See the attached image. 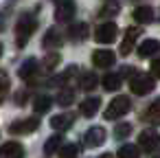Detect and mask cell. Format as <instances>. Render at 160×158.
<instances>
[{"mask_svg": "<svg viewBox=\"0 0 160 158\" xmlns=\"http://www.w3.org/2000/svg\"><path fill=\"white\" fill-rule=\"evenodd\" d=\"M158 143H160V134H158L156 130H145V132H140V134H138V147H140V149H145V151L156 149V147H158Z\"/></svg>", "mask_w": 160, "mask_h": 158, "instance_id": "8992f818", "label": "cell"}, {"mask_svg": "<svg viewBox=\"0 0 160 158\" xmlns=\"http://www.w3.org/2000/svg\"><path fill=\"white\" fill-rule=\"evenodd\" d=\"M79 86H81L83 90H94V88L99 86V77H97L94 73H86V75H81Z\"/></svg>", "mask_w": 160, "mask_h": 158, "instance_id": "7402d4cb", "label": "cell"}, {"mask_svg": "<svg viewBox=\"0 0 160 158\" xmlns=\"http://www.w3.org/2000/svg\"><path fill=\"white\" fill-rule=\"evenodd\" d=\"M105 130L103 127H99V125H94V127H90L88 132H86V136H83V143H86V147H99V145H103L105 143Z\"/></svg>", "mask_w": 160, "mask_h": 158, "instance_id": "ba28073f", "label": "cell"}, {"mask_svg": "<svg viewBox=\"0 0 160 158\" xmlns=\"http://www.w3.org/2000/svg\"><path fill=\"white\" fill-rule=\"evenodd\" d=\"M62 136H51L46 143H44V154H55V151H62Z\"/></svg>", "mask_w": 160, "mask_h": 158, "instance_id": "cb8c5ba5", "label": "cell"}, {"mask_svg": "<svg viewBox=\"0 0 160 158\" xmlns=\"http://www.w3.org/2000/svg\"><path fill=\"white\" fill-rule=\"evenodd\" d=\"M0 79H2V84H0V88H2V92H0V97H7V90H9V75L7 73H2V77H0Z\"/></svg>", "mask_w": 160, "mask_h": 158, "instance_id": "f546056e", "label": "cell"}, {"mask_svg": "<svg viewBox=\"0 0 160 158\" xmlns=\"http://www.w3.org/2000/svg\"><path fill=\"white\" fill-rule=\"evenodd\" d=\"M140 151H138V145H123L118 149V158H138Z\"/></svg>", "mask_w": 160, "mask_h": 158, "instance_id": "d4e9b609", "label": "cell"}, {"mask_svg": "<svg viewBox=\"0 0 160 158\" xmlns=\"http://www.w3.org/2000/svg\"><path fill=\"white\" fill-rule=\"evenodd\" d=\"M86 38H88V24H86V22H77V24H72V27L68 29V40L81 42V40H86Z\"/></svg>", "mask_w": 160, "mask_h": 158, "instance_id": "9a60e30c", "label": "cell"}, {"mask_svg": "<svg viewBox=\"0 0 160 158\" xmlns=\"http://www.w3.org/2000/svg\"><path fill=\"white\" fill-rule=\"evenodd\" d=\"M35 27H38V22H35V16L31 11H24L18 18V22H16V44H18V48H24L27 46V42L33 35Z\"/></svg>", "mask_w": 160, "mask_h": 158, "instance_id": "6da1fadb", "label": "cell"}, {"mask_svg": "<svg viewBox=\"0 0 160 158\" xmlns=\"http://www.w3.org/2000/svg\"><path fill=\"white\" fill-rule=\"evenodd\" d=\"M129 108H132V101H129V97H114L112 101H110V105H108V110H105V119H110V121H116V119H121V116H125L127 112H129Z\"/></svg>", "mask_w": 160, "mask_h": 158, "instance_id": "7a4b0ae2", "label": "cell"}, {"mask_svg": "<svg viewBox=\"0 0 160 158\" xmlns=\"http://www.w3.org/2000/svg\"><path fill=\"white\" fill-rule=\"evenodd\" d=\"M99 158H112V156H110V154H103V156H99Z\"/></svg>", "mask_w": 160, "mask_h": 158, "instance_id": "d6a6232c", "label": "cell"}, {"mask_svg": "<svg viewBox=\"0 0 160 158\" xmlns=\"http://www.w3.org/2000/svg\"><path fill=\"white\" fill-rule=\"evenodd\" d=\"M118 35V29L114 22H105V24H99L97 31H94V40L99 44H112Z\"/></svg>", "mask_w": 160, "mask_h": 158, "instance_id": "277c9868", "label": "cell"}, {"mask_svg": "<svg viewBox=\"0 0 160 158\" xmlns=\"http://www.w3.org/2000/svg\"><path fill=\"white\" fill-rule=\"evenodd\" d=\"M16 99H18V103H20V105H24V103H27V101H24V99H27V94H24V92H18V97H16Z\"/></svg>", "mask_w": 160, "mask_h": 158, "instance_id": "1f68e13d", "label": "cell"}, {"mask_svg": "<svg viewBox=\"0 0 160 158\" xmlns=\"http://www.w3.org/2000/svg\"><path fill=\"white\" fill-rule=\"evenodd\" d=\"M40 127V119H20V121H16V123H11L9 125V132L11 134H31V132H35Z\"/></svg>", "mask_w": 160, "mask_h": 158, "instance_id": "5b68a950", "label": "cell"}, {"mask_svg": "<svg viewBox=\"0 0 160 158\" xmlns=\"http://www.w3.org/2000/svg\"><path fill=\"white\" fill-rule=\"evenodd\" d=\"M138 35H140V29H136V27H129V29L125 31L123 42H121V55H129V53H132V48H134Z\"/></svg>", "mask_w": 160, "mask_h": 158, "instance_id": "9c48e42d", "label": "cell"}, {"mask_svg": "<svg viewBox=\"0 0 160 158\" xmlns=\"http://www.w3.org/2000/svg\"><path fill=\"white\" fill-rule=\"evenodd\" d=\"M92 62H94L97 68H110V66H114L116 55H114L112 51H108V48H101V51H97V53L92 55Z\"/></svg>", "mask_w": 160, "mask_h": 158, "instance_id": "30bf717a", "label": "cell"}, {"mask_svg": "<svg viewBox=\"0 0 160 158\" xmlns=\"http://www.w3.org/2000/svg\"><path fill=\"white\" fill-rule=\"evenodd\" d=\"M57 62H59V55H57V53L46 55V57H44V70H48V73H51V70L55 68V64H57Z\"/></svg>", "mask_w": 160, "mask_h": 158, "instance_id": "83f0119b", "label": "cell"}, {"mask_svg": "<svg viewBox=\"0 0 160 158\" xmlns=\"http://www.w3.org/2000/svg\"><path fill=\"white\" fill-rule=\"evenodd\" d=\"M116 11H118V5L116 3H110L108 7L101 9V16H116Z\"/></svg>", "mask_w": 160, "mask_h": 158, "instance_id": "f1b7e54d", "label": "cell"}, {"mask_svg": "<svg viewBox=\"0 0 160 158\" xmlns=\"http://www.w3.org/2000/svg\"><path fill=\"white\" fill-rule=\"evenodd\" d=\"M62 35H59V31H55V29H51L46 35H44V48H59L62 46Z\"/></svg>", "mask_w": 160, "mask_h": 158, "instance_id": "ffe728a7", "label": "cell"}, {"mask_svg": "<svg viewBox=\"0 0 160 158\" xmlns=\"http://www.w3.org/2000/svg\"><path fill=\"white\" fill-rule=\"evenodd\" d=\"M129 134H132V125H129V123H118V125L114 127V136H116L118 140H121V138H127Z\"/></svg>", "mask_w": 160, "mask_h": 158, "instance_id": "484cf974", "label": "cell"}, {"mask_svg": "<svg viewBox=\"0 0 160 158\" xmlns=\"http://www.w3.org/2000/svg\"><path fill=\"white\" fill-rule=\"evenodd\" d=\"M51 103H53V99H51V97L40 94V97H35V99H33V110H35L38 114H44V112H48V110H51Z\"/></svg>", "mask_w": 160, "mask_h": 158, "instance_id": "44dd1931", "label": "cell"}, {"mask_svg": "<svg viewBox=\"0 0 160 158\" xmlns=\"http://www.w3.org/2000/svg\"><path fill=\"white\" fill-rule=\"evenodd\" d=\"M99 108H101V99H97V97H90V99L81 101V105H79V112H81L83 116H94Z\"/></svg>", "mask_w": 160, "mask_h": 158, "instance_id": "2e32d148", "label": "cell"}, {"mask_svg": "<svg viewBox=\"0 0 160 158\" xmlns=\"http://www.w3.org/2000/svg\"><path fill=\"white\" fill-rule=\"evenodd\" d=\"M129 88H132L134 94H147V92H151L156 88V79L151 75H140L138 73V75H134L129 79Z\"/></svg>", "mask_w": 160, "mask_h": 158, "instance_id": "3957f363", "label": "cell"}, {"mask_svg": "<svg viewBox=\"0 0 160 158\" xmlns=\"http://www.w3.org/2000/svg\"><path fill=\"white\" fill-rule=\"evenodd\" d=\"M72 114H66V112H62V114H55V116H51V127L53 130H57V132H62V130H68L70 125H72Z\"/></svg>", "mask_w": 160, "mask_h": 158, "instance_id": "5bb4252c", "label": "cell"}, {"mask_svg": "<svg viewBox=\"0 0 160 158\" xmlns=\"http://www.w3.org/2000/svg\"><path fill=\"white\" fill-rule=\"evenodd\" d=\"M59 105H64V108H68L72 101H75V90H70V88H64V90H59V94H57V99H55Z\"/></svg>", "mask_w": 160, "mask_h": 158, "instance_id": "603a6c76", "label": "cell"}, {"mask_svg": "<svg viewBox=\"0 0 160 158\" xmlns=\"http://www.w3.org/2000/svg\"><path fill=\"white\" fill-rule=\"evenodd\" d=\"M160 51V42L158 40H145L140 46H138V55L140 57H151Z\"/></svg>", "mask_w": 160, "mask_h": 158, "instance_id": "e0dca14e", "label": "cell"}, {"mask_svg": "<svg viewBox=\"0 0 160 158\" xmlns=\"http://www.w3.org/2000/svg\"><path fill=\"white\" fill-rule=\"evenodd\" d=\"M38 68H40V62H38L35 57H29V59H24V62H22V66H20V70H18V75H20L22 79H33V75L38 73Z\"/></svg>", "mask_w": 160, "mask_h": 158, "instance_id": "4fadbf2b", "label": "cell"}, {"mask_svg": "<svg viewBox=\"0 0 160 158\" xmlns=\"http://www.w3.org/2000/svg\"><path fill=\"white\" fill-rule=\"evenodd\" d=\"M121 81H123V77L121 75H116V73H110V75H105L103 77V90H110V92H114V90H118L121 88Z\"/></svg>", "mask_w": 160, "mask_h": 158, "instance_id": "d6986e66", "label": "cell"}, {"mask_svg": "<svg viewBox=\"0 0 160 158\" xmlns=\"http://www.w3.org/2000/svg\"><path fill=\"white\" fill-rule=\"evenodd\" d=\"M132 16H134V20H136L138 24H151V22L156 20V11H153L151 7H136Z\"/></svg>", "mask_w": 160, "mask_h": 158, "instance_id": "7c38bea8", "label": "cell"}, {"mask_svg": "<svg viewBox=\"0 0 160 158\" xmlns=\"http://www.w3.org/2000/svg\"><path fill=\"white\" fill-rule=\"evenodd\" d=\"M145 121H149L153 125H160V97L145 110Z\"/></svg>", "mask_w": 160, "mask_h": 158, "instance_id": "ac0fdd59", "label": "cell"}, {"mask_svg": "<svg viewBox=\"0 0 160 158\" xmlns=\"http://www.w3.org/2000/svg\"><path fill=\"white\" fill-rule=\"evenodd\" d=\"M0 154H2V158H24V147L16 140H9V143L2 145Z\"/></svg>", "mask_w": 160, "mask_h": 158, "instance_id": "8fae6325", "label": "cell"}, {"mask_svg": "<svg viewBox=\"0 0 160 158\" xmlns=\"http://www.w3.org/2000/svg\"><path fill=\"white\" fill-rule=\"evenodd\" d=\"M75 156H77V145H72V143L64 145L59 151V158H75Z\"/></svg>", "mask_w": 160, "mask_h": 158, "instance_id": "4316f807", "label": "cell"}, {"mask_svg": "<svg viewBox=\"0 0 160 158\" xmlns=\"http://www.w3.org/2000/svg\"><path fill=\"white\" fill-rule=\"evenodd\" d=\"M151 75H153V77H160V57L153 59V64H151Z\"/></svg>", "mask_w": 160, "mask_h": 158, "instance_id": "4dcf8cb0", "label": "cell"}, {"mask_svg": "<svg viewBox=\"0 0 160 158\" xmlns=\"http://www.w3.org/2000/svg\"><path fill=\"white\" fill-rule=\"evenodd\" d=\"M75 11H77L75 0H62L55 9V18H57V22H68V20H72Z\"/></svg>", "mask_w": 160, "mask_h": 158, "instance_id": "52a82bcc", "label": "cell"}]
</instances>
